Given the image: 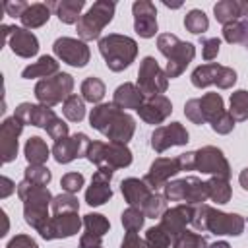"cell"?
<instances>
[{
	"instance_id": "55",
	"label": "cell",
	"mask_w": 248,
	"mask_h": 248,
	"mask_svg": "<svg viewBox=\"0 0 248 248\" xmlns=\"http://www.w3.org/2000/svg\"><path fill=\"white\" fill-rule=\"evenodd\" d=\"M103 236L91 234V232H83L79 236V248H101L103 246Z\"/></svg>"
},
{
	"instance_id": "18",
	"label": "cell",
	"mask_w": 248,
	"mask_h": 248,
	"mask_svg": "<svg viewBox=\"0 0 248 248\" xmlns=\"http://www.w3.org/2000/svg\"><path fill=\"white\" fill-rule=\"evenodd\" d=\"M178 172H180V165H178V159H176V157H174V159L157 157V159L151 163V167H149L147 174L143 176V180H145V184H147L153 192H157L159 188H165V184H167L172 176H176Z\"/></svg>"
},
{
	"instance_id": "39",
	"label": "cell",
	"mask_w": 248,
	"mask_h": 248,
	"mask_svg": "<svg viewBox=\"0 0 248 248\" xmlns=\"http://www.w3.org/2000/svg\"><path fill=\"white\" fill-rule=\"evenodd\" d=\"M52 215H60V213H70V211H79V202L74 194H58L52 198L50 203Z\"/></svg>"
},
{
	"instance_id": "1",
	"label": "cell",
	"mask_w": 248,
	"mask_h": 248,
	"mask_svg": "<svg viewBox=\"0 0 248 248\" xmlns=\"http://www.w3.org/2000/svg\"><path fill=\"white\" fill-rule=\"evenodd\" d=\"M89 124L97 132H101L108 141L128 143L136 132V120L126 110L118 108L114 103L95 105L89 112Z\"/></svg>"
},
{
	"instance_id": "58",
	"label": "cell",
	"mask_w": 248,
	"mask_h": 248,
	"mask_svg": "<svg viewBox=\"0 0 248 248\" xmlns=\"http://www.w3.org/2000/svg\"><path fill=\"white\" fill-rule=\"evenodd\" d=\"M238 182H240V186H242L244 190H248V167L240 170V174H238Z\"/></svg>"
},
{
	"instance_id": "24",
	"label": "cell",
	"mask_w": 248,
	"mask_h": 248,
	"mask_svg": "<svg viewBox=\"0 0 248 248\" xmlns=\"http://www.w3.org/2000/svg\"><path fill=\"white\" fill-rule=\"evenodd\" d=\"M143 101H145V97H143V93L140 91V87H138L136 83H130V81L118 85V87L114 89V93H112V103H114L118 108H122V110H124V108H134V110H138Z\"/></svg>"
},
{
	"instance_id": "33",
	"label": "cell",
	"mask_w": 248,
	"mask_h": 248,
	"mask_svg": "<svg viewBox=\"0 0 248 248\" xmlns=\"http://www.w3.org/2000/svg\"><path fill=\"white\" fill-rule=\"evenodd\" d=\"M81 97L83 101L87 103H93V105H101L103 97H105V83L95 78V76H89L81 81Z\"/></svg>"
},
{
	"instance_id": "44",
	"label": "cell",
	"mask_w": 248,
	"mask_h": 248,
	"mask_svg": "<svg viewBox=\"0 0 248 248\" xmlns=\"http://www.w3.org/2000/svg\"><path fill=\"white\" fill-rule=\"evenodd\" d=\"M223 39L231 45H236V43H244L246 41V23L236 19L232 23H227L223 25Z\"/></svg>"
},
{
	"instance_id": "26",
	"label": "cell",
	"mask_w": 248,
	"mask_h": 248,
	"mask_svg": "<svg viewBox=\"0 0 248 248\" xmlns=\"http://www.w3.org/2000/svg\"><path fill=\"white\" fill-rule=\"evenodd\" d=\"M85 2L83 0H62V2H50L48 8L56 12L58 19L62 23H78L81 17V10H83Z\"/></svg>"
},
{
	"instance_id": "3",
	"label": "cell",
	"mask_w": 248,
	"mask_h": 248,
	"mask_svg": "<svg viewBox=\"0 0 248 248\" xmlns=\"http://www.w3.org/2000/svg\"><path fill=\"white\" fill-rule=\"evenodd\" d=\"M99 52L105 58V64L112 72L126 70L138 56V43L120 33H108L99 39Z\"/></svg>"
},
{
	"instance_id": "27",
	"label": "cell",
	"mask_w": 248,
	"mask_h": 248,
	"mask_svg": "<svg viewBox=\"0 0 248 248\" xmlns=\"http://www.w3.org/2000/svg\"><path fill=\"white\" fill-rule=\"evenodd\" d=\"M58 74V62L52 58V56H41L37 62H33V64H29L27 68H23V72H21V78L23 79H31V78H41V79H45V78H52V76H56Z\"/></svg>"
},
{
	"instance_id": "10",
	"label": "cell",
	"mask_w": 248,
	"mask_h": 248,
	"mask_svg": "<svg viewBox=\"0 0 248 248\" xmlns=\"http://www.w3.org/2000/svg\"><path fill=\"white\" fill-rule=\"evenodd\" d=\"M52 50L62 62L76 66V68L87 66L91 58L87 43H83L81 39H74V37H58L52 45Z\"/></svg>"
},
{
	"instance_id": "48",
	"label": "cell",
	"mask_w": 248,
	"mask_h": 248,
	"mask_svg": "<svg viewBox=\"0 0 248 248\" xmlns=\"http://www.w3.org/2000/svg\"><path fill=\"white\" fill-rule=\"evenodd\" d=\"M184 114H186V118H188L190 122H194V124H198V126L205 124L203 114H202V107H200V99H190V101H186V105H184Z\"/></svg>"
},
{
	"instance_id": "14",
	"label": "cell",
	"mask_w": 248,
	"mask_h": 248,
	"mask_svg": "<svg viewBox=\"0 0 248 248\" xmlns=\"http://www.w3.org/2000/svg\"><path fill=\"white\" fill-rule=\"evenodd\" d=\"M83 221L79 219L78 211H70V213H60L50 217V221L46 223V227L39 232L45 240H54V238H68L78 234V231L81 229Z\"/></svg>"
},
{
	"instance_id": "23",
	"label": "cell",
	"mask_w": 248,
	"mask_h": 248,
	"mask_svg": "<svg viewBox=\"0 0 248 248\" xmlns=\"http://www.w3.org/2000/svg\"><path fill=\"white\" fill-rule=\"evenodd\" d=\"M120 192H122L124 200L128 202V205H134V207H141L153 194V190L145 184V180H140L134 176L124 178L120 182Z\"/></svg>"
},
{
	"instance_id": "16",
	"label": "cell",
	"mask_w": 248,
	"mask_h": 248,
	"mask_svg": "<svg viewBox=\"0 0 248 248\" xmlns=\"http://www.w3.org/2000/svg\"><path fill=\"white\" fill-rule=\"evenodd\" d=\"M134 29L141 39H151L157 33V10L149 0H136L132 4Z\"/></svg>"
},
{
	"instance_id": "51",
	"label": "cell",
	"mask_w": 248,
	"mask_h": 248,
	"mask_svg": "<svg viewBox=\"0 0 248 248\" xmlns=\"http://www.w3.org/2000/svg\"><path fill=\"white\" fill-rule=\"evenodd\" d=\"M46 134H48L52 140H56V141H58V140H62V138H66V136H68V124H66L62 118H58V116H56V118L46 126Z\"/></svg>"
},
{
	"instance_id": "38",
	"label": "cell",
	"mask_w": 248,
	"mask_h": 248,
	"mask_svg": "<svg viewBox=\"0 0 248 248\" xmlns=\"http://www.w3.org/2000/svg\"><path fill=\"white\" fill-rule=\"evenodd\" d=\"M184 27H186V31H190L194 35H202L207 31L209 19L202 10H190L184 17Z\"/></svg>"
},
{
	"instance_id": "57",
	"label": "cell",
	"mask_w": 248,
	"mask_h": 248,
	"mask_svg": "<svg viewBox=\"0 0 248 248\" xmlns=\"http://www.w3.org/2000/svg\"><path fill=\"white\" fill-rule=\"evenodd\" d=\"M12 192H17L16 182H14L12 178H8V176H2V178H0V198L4 200V198H8Z\"/></svg>"
},
{
	"instance_id": "35",
	"label": "cell",
	"mask_w": 248,
	"mask_h": 248,
	"mask_svg": "<svg viewBox=\"0 0 248 248\" xmlns=\"http://www.w3.org/2000/svg\"><path fill=\"white\" fill-rule=\"evenodd\" d=\"M231 116L234 122H244L248 118V91L246 89H236L231 93Z\"/></svg>"
},
{
	"instance_id": "49",
	"label": "cell",
	"mask_w": 248,
	"mask_h": 248,
	"mask_svg": "<svg viewBox=\"0 0 248 248\" xmlns=\"http://www.w3.org/2000/svg\"><path fill=\"white\" fill-rule=\"evenodd\" d=\"M232 128H234V118L231 116V112H229V110H225L219 118H215V120L211 122V130H213V132H217V134H221V136L231 134V132H232Z\"/></svg>"
},
{
	"instance_id": "22",
	"label": "cell",
	"mask_w": 248,
	"mask_h": 248,
	"mask_svg": "<svg viewBox=\"0 0 248 248\" xmlns=\"http://www.w3.org/2000/svg\"><path fill=\"white\" fill-rule=\"evenodd\" d=\"M17 196L23 202V207H48L54 198L46 186L33 184L27 178L17 184Z\"/></svg>"
},
{
	"instance_id": "2",
	"label": "cell",
	"mask_w": 248,
	"mask_h": 248,
	"mask_svg": "<svg viewBox=\"0 0 248 248\" xmlns=\"http://www.w3.org/2000/svg\"><path fill=\"white\" fill-rule=\"evenodd\" d=\"M244 217H240L238 213H225L219 209H213L207 203H200L194 205V217H192V227L196 231H209L211 234L223 236H238L244 231Z\"/></svg>"
},
{
	"instance_id": "43",
	"label": "cell",
	"mask_w": 248,
	"mask_h": 248,
	"mask_svg": "<svg viewBox=\"0 0 248 248\" xmlns=\"http://www.w3.org/2000/svg\"><path fill=\"white\" fill-rule=\"evenodd\" d=\"M145 242H147L149 248H169L170 242H172V236L161 225H155V227H149L147 229Z\"/></svg>"
},
{
	"instance_id": "47",
	"label": "cell",
	"mask_w": 248,
	"mask_h": 248,
	"mask_svg": "<svg viewBox=\"0 0 248 248\" xmlns=\"http://www.w3.org/2000/svg\"><path fill=\"white\" fill-rule=\"evenodd\" d=\"M83 182H85V178H83L81 172H66L60 178V186H62V190L66 194H78L81 190Z\"/></svg>"
},
{
	"instance_id": "45",
	"label": "cell",
	"mask_w": 248,
	"mask_h": 248,
	"mask_svg": "<svg viewBox=\"0 0 248 248\" xmlns=\"http://www.w3.org/2000/svg\"><path fill=\"white\" fill-rule=\"evenodd\" d=\"M25 178L31 180L33 184H39V186H46L52 178L50 170L45 167V165H27L25 169Z\"/></svg>"
},
{
	"instance_id": "52",
	"label": "cell",
	"mask_w": 248,
	"mask_h": 248,
	"mask_svg": "<svg viewBox=\"0 0 248 248\" xmlns=\"http://www.w3.org/2000/svg\"><path fill=\"white\" fill-rule=\"evenodd\" d=\"M6 248H39V244L29 236V234H16L8 244Z\"/></svg>"
},
{
	"instance_id": "6",
	"label": "cell",
	"mask_w": 248,
	"mask_h": 248,
	"mask_svg": "<svg viewBox=\"0 0 248 248\" xmlns=\"http://www.w3.org/2000/svg\"><path fill=\"white\" fill-rule=\"evenodd\" d=\"M163 196L170 202H182L188 205H200L209 200L207 182L198 176H184L176 180H169L163 188Z\"/></svg>"
},
{
	"instance_id": "12",
	"label": "cell",
	"mask_w": 248,
	"mask_h": 248,
	"mask_svg": "<svg viewBox=\"0 0 248 248\" xmlns=\"http://www.w3.org/2000/svg\"><path fill=\"white\" fill-rule=\"evenodd\" d=\"M89 143H91V140L87 138V134L76 132L72 136H66V138L54 141V145H52V157L60 165L72 163L78 157H85V151H87V145Z\"/></svg>"
},
{
	"instance_id": "31",
	"label": "cell",
	"mask_w": 248,
	"mask_h": 248,
	"mask_svg": "<svg viewBox=\"0 0 248 248\" xmlns=\"http://www.w3.org/2000/svg\"><path fill=\"white\" fill-rule=\"evenodd\" d=\"M213 14L219 23L227 25V23H232L238 17H242V8H240L238 0H221L213 6Z\"/></svg>"
},
{
	"instance_id": "11",
	"label": "cell",
	"mask_w": 248,
	"mask_h": 248,
	"mask_svg": "<svg viewBox=\"0 0 248 248\" xmlns=\"http://www.w3.org/2000/svg\"><path fill=\"white\" fill-rule=\"evenodd\" d=\"M2 35L4 41H8L12 52L21 58H31L39 52V41L29 29L16 25H2Z\"/></svg>"
},
{
	"instance_id": "50",
	"label": "cell",
	"mask_w": 248,
	"mask_h": 248,
	"mask_svg": "<svg viewBox=\"0 0 248 248\" xmlns=\"http://www.w3.org/2000/svg\"><path fill=\"white\" fill-rule=\"evenodd\" d=\"M219 46L221 41L217 37H209V39H202V56L205 60H213L219 54Z\"/></svg>"
},
{
	"instance_id": "32",
	"label": "cell",
	"mask_w": 248,
	"mask_h": 248,
	"mask_svg": "<svg viewBox=\"0 0 248 248\" xmlns=\"http://www.w3.org/2000/svg\"><path fill=\"white\" fill-rule=\"evenodd\" d=\"M200 107H202L203 120L209 122V124L225 112V103H223V97L219 93H205L200 99Z\"/></svg>"
},
{
	"instance_id": "25",
	"label": "cell",
	"mask_w": 248,
	"mask_h": 248,
	"mask_svg": "<svg viewBox=\"0 0 248 248\" xmlns=\"http://www.w3.org/2000/svg\"><path fill=\"white\" fill-rule=\"evenodd\" d=\"M105 165L112 169H126L132 165V151L126 143L120 141H107L105 147Z\"/></svg>"
},
{
	"instance_id": "29",
	"label": "cell",
	"mask_w": 248,
	"mask_h": 248,
	"mask_svg": "<svg viewBox=\"0 0 248 248\" xmlns=\"http://www.w3.org/2000/svg\"><path fill=\"white\" fill-rule=\"evenodd\" d=\"M50 17V8L48 4H43V2H35V4H29L27 10L23 12V16L19 17L23 27L25 29H37V27H43Z\"/></svg>"
},
{
	"instance_id": "62",
	"label": "cell",
	"mask_w": 248,
	"mask_h": 248,
	"mask_svg": "<svg viewBox=\"0 0 248 248\" xmlns=\"http://www.w3.org/2000/svg\"><path fill=\"white\" fill-rule=\"evenodd\" d=\"M244 23H246V41H244V43H246V46H248V19H244Z\"/></svg>"
},
{
	"instance_id": "15",
	"label": "cell",
	"mask_w": 248,
	"mask_h": 248,
	"mask_svg": "<svg viewBox=\"0 0 248 248\" xmlns=\"http://www.w3.org/2000/svg\"><path fill=\"white\" fill-rule=\"evenodd\" d=\"M188 138H190L188 130L180 122H170V124H165V126H159V128L153 130V134H151V147L157 153H163L169 147L186 145L190 141Z\"/></svg>"
},
{
	"instance_id": "28",
	"label": "cell",
	"mask_w": 248,
	"mask_h": 248,
	"mask_svg": "<svg viewBox=\"0 0 248 248\" xmlns=\"http://www.w3.org/2000/svg\"><path fill=\"white\" fill-rule=\"evenodd\" d=\"M221 70H223V66H221V64H215V62L202 64V66H198V68L192 72L190 81H192V85L198 87V89H203V87H207V85H211V83L217 85L219 76H221Z\"/></svg>"
},
{
	"instance_id": "36",
	"label": "cell",
	"mask_w": 248,
	"mask_h": 248,
	"mask_svg": "<svg viewBox=\"0 0 248 248\" xmlns=\"http://www.w3.org/2000/svg\"><path fill=\"white\" fill-rule=\"evenodd\" d=\"M62 112L70 122H81L85 116V101L79 95H70L64 103H62Z\"/></svg>"
},
{
	"instance_id": "17",
	"label": "cell",
	"mask_w": 248,
	"mask_h": 248,
	"mask_svg": "<svg viewBox=\"0 0 248 248\" xmlns=\"http://www.w3.org/2000/svg\"><path fill=\"white\" fill-rule=\"evenodd\" d=\"M23 122L17 116L4 118L0 126V157L2 163H12L17 155V138L23 132Z\"/></svg>"
},
{
	"instance_id": "13",
	"label": "cell",
	"mask_w": 248,
	"mask_h": 248,
	"mask_svg": "<svg viewBox=\"0 0 248 248\" xmlns=\"http://www.w3.org/2000/svg\"><path fill=\"white\" fill-rule=\"evenodd\" d=\"M112 174H114V169L108 165H101L95 170L91 178V186L85 190V202L91 207H99L112 198V188H110Z\"/></svg>"
},
{
	"instance_id": "20",
	"label": "cell",
	"mask_w": 248,
	"mask_h": 248,
	"mask_svg": "<svg viewBox=\"0 0 248 248\" xmlns=\"http://www.w3.org/2000/svg\"><path fill=\"white\" fill-rule=\"evenodd\" d=\"M194 217V205L188 203H178L170 209H167L161 217V227L174 238L178 236L182 231H186V225L192 223Z\"/></svg>"
},
{
	"instance_id": "21",
	"label": "cell",
	"mask_w": 248,
	"mask_h": 248,
	"mask_svg": "<svg viewBox=\"0 0 248 248\" xmlns=\"http://www.w3.org/2000/svg\"><path fill=\"white\" fill-rule=\"evenodd\" d=\"M14 116H17L23 124H31V126L45 128V130L56 118V114H54V110L50 107L33 105V103H21V105H17Z\"/></svg>"
},
{
	"instance_id": "4",
	"label": "cell",
	"mask_w": 248,
	"mask_h": 248,
	"mask_svg": "<svg viewBox=\"0 0 248 248\" xmlns=\"http://www.w3.org/2000/svg\"><path fill=\"white\" fill-rule=\"evenodd\" d=\"M157 48L169 60L165 66V74L169 79L178 78L196 56V46L192 43L180 41L172 33H161L157 37Z\"/></svg>"
},
{
	"instance_id": "8",
	"label": "cell",
	"mask_w": 248,
	"mask_h": 248,
	"mask_svg": "<svg viewBox=\"0 0 248 248\" xmlns=\"http://www.w3.org/2000/svg\"><path fill=\"white\" fill-rule=\"evenodd\" d=\"M140 91L143 93V97H157L163 95L169 87V78L165 74V70L157 64V60L153 56H145L140 62V70H138V83Z\"/></svg>"
},
{
	"instance_id": "37",
	"label": "cell",
	"mask_w": 248,
	"mask_h": 248,
	"mask_svg": "<svg viewBox=\"0 0 248 248\" xmlns=\"http://www.w3.org/2000/svg\"><path fill=\"white\" fill-rule=\"evenodd\" d=\"M120 221H122V227L126 232H138L141 227H143V221H145V215L140 207H134L130 205L128 209L122 211L120 215Z\"/></svg>"
},
{
	"instance_id": "63",
	"label": "cell",
	"mask_w": 248,
	"mask_h": 248,
	"mask_svg": "<svg viewBox=\"0 0 248 248\" xmlns=\"http://www.w3.org/2000/svg\"><path fill=\"white\" fill-rule=\"evenodd\" d=\"M101 248H103V246H101Z\"/></svg>"
},
{
	"instance_id": "54",
	"label": "cell",
	"mask_w": 248,
	"mask_h": 248,
	"mask_svg": "<svg viewBox=\"0 0 248 248\" xmlns=\"http://www.w3.org/2000/svg\"><path fill=\"white\" fill-rule=\"evenodd\" d=\"M27 2H23V0H17V2H4V10H6V14L8 16H12V17H21L23 16V12L27 10Z\"/></svg>"
},
{
	"instance_id": "5",
	"label": "cell",
	"mask_w": 248,
	"mask_h": 248,
	"mask_svg": "<svg viewBox=\"0 0 248 248\" xmlns=\"http://www.w3.org/2000/svg\"><path fill=\"white\" fill-rule=\"evenodd\" d=\"M116 4L108 0H97L78 21V37L87 43L93 39H99L101 31L112 21Z\"/></svg>"
},
{
	"instance_id": "40",
	"label": "cell",
	"mask_w": 248,
	"mask_h": 248,
	"mask_svg": "<svg viewBox=\"0 0 248 248\" xmlns=\"http://www.w3.org/2000/svg\"><path fill=\"white\" fill-rule=\"evenodd\" d=\"M205 236L192 232V231H182L178 236L172 238V248H207Z\"/></svg>"
},
{
	"instance_id": "61",
	"label": "cell",
	"mask_w": 248,
	"mask_h": 248,
	"mask_svg": "<svg viewBox=\"0 0 248 248\" xmlns=\"http://www.w3.org/2000/svg\"><path fill=\"white\" fill-rule=\"evenodd\" d=\"M240 8H242V17L248 19V0H242L240 2Z\"/></svg>"
},
{
	"instance_id": "59",
	"label": "cell",
	"mask_w": 248,
	"mask_h": 248,
	"mask_svg": "<svg viewBox=\"0 0 248 248\" xmlns=\"http://www.w3.org/2000/svg\"><path fill=\"white\" fill-rule=\"evenodd\" d=\"M207 248H231V244H229V242H225V240H217V242L209 244Z\"/></svg>"
},
{
	"instance_id": "19",
	"label": "cell",
	"mask_w": 248,
	"mask_h": 248,
	"mask_svg": "<svg viewBox=\"0 0 248 248\" xmlns=\"http://www.w3.org/2000/svg\"><path fill=\"white\" fill-rule=\"evenodd\" d=\"M136 112L140 114V118H141L143 122L155 126V124L165 122V120L170 116V112H172V103H170V99H169L167 95L147 97Z\"/></svg>"
},
{
	"instance_id": "41",
	"label": "cell",
	"mask_w": 248,
	"mask_h": 248,
	"mask_svg": "<svg viewBox=\"0 0 248 248\" xmlns=\"http://www.w3.org/2000/svg\"><path fill=\"white\" fill-rule=\"evenodd\" d=\"M83 227H85L87 232L97 234V236H103V234L108 232L110 223H108V219H107L105 215H101V213H87V215H83Z\"/></svg>"
},
{
	"instance_id": "56",
	"label": "cell",
	"mask_w": 248,
	"mask_h": 248,
	"mask_svg": "<svg viewBox=\"0 0 248 248\" xmlns=\"http://www.w3.org/2000/svg\"><path fill=\"white\" fill-rule=\"evenodd\" d=\"M176 159H178L180 170H194L196 169V151H186V153L178 155Z\"/></svg>"
},
{
	"instance_id": "30",
	"label": "cell",
	"mask_w": 248,
	"mask_h": 248,
	"mask_svg": "<svg viewBox=\"0 0 248 248\" xmlns=\"http://www.w3.org/2000/svg\"><path fill=\"white\" fill-rule=\"evenodd\" d=\"M23 153H25V159L29 165H45L46 159L50 157V149L48 145L45 143L43 138L39 136H33L25 141V147H23Z\"/></svg>"
},
{
	"instance_id": "53",
	"label": "cell",
	"mask_w": 248,
	"mask_h": 248,
	"mask_svg": "<svg viewBox=\"0 0 248 248\" xmlns=\"http://www.w3.org/2000/svg\"><path fill=\"white\" fill-rule=\"evenodd\" d=\"M120 248H149L145 238H140L136 232H126L122 242H120Z\"/></svg>"
},
{
	"instance_id": "7",
	"label": "cell",
	"mask_w": 248,
	"mask_h": 248,
	"mask_svg": "<svg viewBox=\"0 0 248 248\" xmlns=\"http://www.w3.org/2000/svg\"><path fill=\"white\" fill-rule=\"evenodd\" d=\"M74 89V78L66 72H58L52 78L39 79L35 85V97L39 105L45 107H54L58 103H64Z\"/></svg>"
},
{
	"instance_id": "60",
	"label": "cell",
	"mask_w": 248,
	"mask_h": 248,
	"mask_svg": "<svg viewBox=\"0 0 248 248\" xmlns=\"http://www.w3.org/2000/svg\"><path fill=\"white\" fill-rule=\"evenodd\" d=\"M2 221H4V229H2L0 236H4V234L8 232V227H10V223H8V217H6V213H4V211H2Z\"/></svg>"
},
{
	"instance_id": "46",
	"label": "cell",
	"mask_w": 248,
	"mask_h": 248,
	"mask_svg": "<svg viewBox=\"0 0 248 248\" xmlns=\"http://www.w3.org/2000/svg\"><path fill=\"white\" fill-rule=\"evenodd\" d=\"M105 147H107V141H99V140H93L89 145H87V151H85V159L97 167L105 165Z\"/></svg>"
},
{
	"instance_id": "9",
	"label": "cell",
	"mask_w": 248,
	"mask_h": 248,
	"mask_svg": "<svg viewBox=\"0 0 248 248\" xmlns=\"http://www.w3.org/2000/svg\"><path fill=\"white\" fill-rule=\"evenodd\" d=\"M196 169L205 174L219 176L225 180H229L231 176V165L227 157L223 155V151L215 145H203L196 151Z\"/></svg>"
},
{
	"instance_id": "42",
	"label": "cell",
	"mask_w": 248,
	"mask_h": 248,
	"mask_svg": "<svg viewBox=\"0 0 248 248\" xmlns=\"http://www.w3.org/2000/svg\"><path fill=\"white\" fill-rule=\"evenodd\" d=\"M140 209H141L143 215L149 217V219L163 217V213L167 211V198L161 196V194H157V192H153V194L149 196V200H147Z\"/></svg>"
},
{
	"instance_id": "34",
	"label": "cell",
	"mask_w": 248,
	"mask_h": 248,
	"mask_svg": "<svg viewBox=\"0 0 248 248\" xmlns=\"http://www.w3.org/2000/svg\"><path fill=\"white\" fill-rule=\"evenodd\" d=\"M207 182V194H209V200L217 202V203H229L231 196H232V190H231V184L229 180L225 178H219V176H211Z\"/></svg>"
}]
</instances>
